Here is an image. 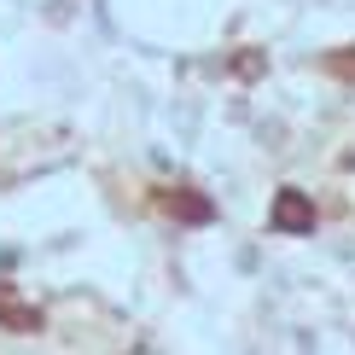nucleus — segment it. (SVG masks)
Returning a JSON list of instances; mask_svg holds the SVG:
<instances>
[{"instance_id": "nucleus-2", "label": "nucleus", "mask_w": 355, "mask_h": 355, "mask_svg": "<svg viewBox=\"0 0 355 355\" xmlns=\"http://www.w3.org/2000/svg\"><path fill=\"white\" fill-rule=\"evenodd\" d=\"M181 216H187V221H204V216H210V204H198V198H181Z\"/></svg>"}, {"instance_id": "nucleus-1", "label": "nucleus", "mask_w": 355, "mask_h": 355, "mask_svg": "<svg viewBox=\"0 0 355 355\" xmlns=\"http://www.w3.org/2000/svg\"><path fill=\"white\" fill-rule=\"evenodd\" d=\"M268 221H274L279 233H315V204H309V198H303L297 187H286V192H279V198H274Z\"/></svg>"}]
</instances>
